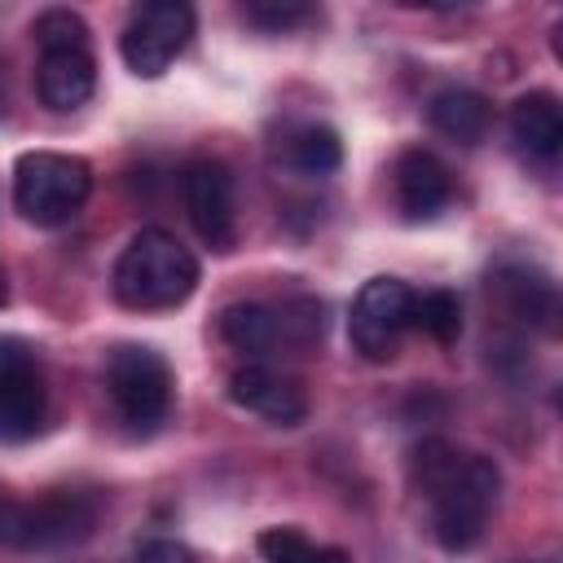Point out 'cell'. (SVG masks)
I'll return each mask as SVG.
<instances>
[{
	"label": "cell",
	"instance_id": "obj_10",
	"mask_svg": "<svg viewBox=\"0 0 563 563\" xmlns=\"http://www.w3.org/2000/svg\"><path fill=\"white\" fill-rule=\"evenodd\" d=\"M48 391L35 352L22 339H0V440L18 444L44 427Z\"/></svg>",
	"mask_w": 563,
	"mask_h": 563
},
{
	"label": "cell",
	"instance_id": "obj_15",
	"mask_svg": "<svg viewBox=\"0 0 563 563\" xmlns=\"http://www.w3.org/2000/svg\"><path fill=\"white\" fill-rule=\"evenodd\" d=\"M488 290H497L501 308L523 321V325H537V330H554V317H559V295H554V282L532 273V268H501L497 277H488Z\"/></svg>",
	"mask_w": 563,
	"mask_h": 563
},
{
	"label": "cell",
	"instance_id": "obj_4",
	"mask_svg": "<svg viewBox=\"0 0 563 563\" xmlns=\"http://www.w3.org/2000/svg\"><path fill=\"white\" fill-rule=\"evenodd\" d=\"M92 194V167L79 154L31 150L13 167V207L35 229H57L79 216Z\"/></svg>",
	"mask_w": 563,
	"mask_h": 563
},
{
	"label": "cell",
	"instance_id": "obj_24",
	"mask_svg": "<svg viewBox=\"0 0 563 563\" xmlns=\"http://www.w3.org/2000/svg\"><path fill=\"white\" fill-rule=\"evenodd\" d=\"M0 303H4V282H0Z\"/></svg>",
	"mask_w": 563,
	"mask_h": 563
},
{
	"label": "cell",
	"instance_id": "obj_3",
	"mask_svg": "<svg viewBox=\"0 0 563 563\" xmlns=\"http://www.w3.org/2000/svg\"><path fill=\"white\" fill-rule=\"evenodd\" d=\"M31 35L40 44V66H35V92L48 110L70 114L88 106L97 88V62H92V40L88 22L75 9H44L31 22Z\"/></svg>",
	"mask_w": 563,
	"mask_h": 563
},
{
	"label": "cell",
	"instance_id": "obj_16",
	"mask_svg": "<svg viewBox=\"0 0 563 563\" xmlns=\"http://www.w3.org/2000/svg\"><path fill=\"white\" fill-rule=\"evenodd\" d=\"M510 136L532 158H554L563 150V110L554 92H523L510 106Z\"/></svg>",
	"mask_w": 563,
	"mask_h": 563
},
{
	"label": "cell",
	"instance_id": "obj_12",
	"mask_svg": "<svg viewBox=\"0 0 563 563\" xmlns=\"http://www.w3.org/2000/svg\"><path fill=\"white\" fill-rule=\"evenodd\" d=\"M229 400L242 405L246 413H260L273 427H299L308 418L303 383L273 365H260V361H246L229 374Z\"/></svg>",
	"mask_w": 563,
	"mask_h": 563
},
{
	"label": "cell",
	"instance_id": "obj_13",
	"mask_svg": "<svg viewBox=\"0 0 563 563\" xmlns=\"http://www.w3.org/2000/svg\"><path fill=\"white\" fill-rule=\"evenodd\" d=\"M391 185H396V202L409 220H431L453 198V176L431 150H405L391 167Z\"/></svg>",
	"mask_w": 563,
	"mask_h": 563
},
{
	"label": "cell",
	"instance_id": "obj_22",
	"mask_svg": "<svg viewBox=\"0 0 563 563\" xmlns=\"http://www.w3.org/2000/svg\"><path fill=\"white\" fill-rule=\"evenodd\" d=\"M136 563H194V554L180 541H172V537H150L136 550Z\"/></svg>",
	"mask_w": 563,
	"mask_h": 563
},
{
	"label": "cell",
	"instance_id": "obj_17",
	"mask_svg": "<svg viewBox=\"0 0 563 563\" xmlns=\"http://www.w3.org/2000/svg\"><path fill=\"white\" fill-rule=\"evenodd\" d=\"M286 163L303 176H330L343 163V141L325 123H303L286 136Z\"/></svg>",
	"mask_w": 563,
	"mask_h": 563
},
{
	"label": "cell",
	"instance_id": "obj_1",
	"mask_svg": "<svg viewBox=\"0 0 563 563\" xmlns=\"http://www.w3.org/2000/svg\"><path fill=\"white\" fill-rule=\"evenodd\" d=\"M413 488L431 501V532L440 550L466 554L484 541V528L501 497V471L484 453H462L457 444L431 435L409 457Z\"/></svg>",
	"mask_w": 563,
	"mask_h": 563
},
{
	"label": "cell",
	"instance_id": "obj_18",
	"mask_svg": "<svg viewBox=\"0 0 563 563\" xmlns=\"http://www.w3.org/2000/svg\"><path fill=\"white\" fill-rule=\"evenodd\" d=\"M260 554H264V563H347V554L339 545H317L299 528L260 532Z\"/></svg>",
	"mask_w": 563,
	"mask_h": 563
},
{
	"label": "cell",
	"instance_id": "obj_6",
	"mask_svg": "<svg viewBox=\"0 0 563 563\" xmlns=\"http://www.w3.org/2000/svg\"><path fill=\"white\" fill-rule=\"evenodd\" d=\"M106 387L132 431H154L172 409V365L145 343H123L106 361Z\"/></svg>",
	"mask_w": 563,
	"mask_h": 563
},
{
	"label": "cell",
	"instance_id": "obj_5",
	"mask_svg": "<svg viewBox=\"0 0 563 563\" xmlns=\"http://www.w3.org/2000/svg\"><path fill=\"white\" fill-rule=\"evenodd\" d=\"M220 334L233 352L251 361H268L282 352H299L312 339H321V303L317 299H290V303H229L220 312Z\"/></svg>",
	"mask_w": 563,
	"mask_h": 563
},
{
	"label": "cell",
	"instance_id": "obj_11",
	"mask_svg": "<svg viewBox=\"0 0 563 563\" xmlns=\"http://www.w3.org/2000/svg\"><path fill=\"white\" fill-rule=\"evenodd\" d=\"M97 528V501L70 488H53L22 510V545L18 550H66L88 541Z\"/></svg>",
	"mask_w": 563,
	"mask_h": 563
},
{
	"label": "cell",
	"instance_id": "obj_19",
	"mask_svg": "<svg viewBox=\"0 0 563 563\" xmlns=\"http://www.w3.org/2000/svg\"><path fill=\"white\" fill-rule=\"evenodd\" d=\"M427 339L435 343H453L462 334V299L453 290H427V295H413V321Z\"/></svg>",
	"mask_w": 563,
	"mask_h": 563
},
{
	"label": "cell",
	"instance_id": "obj_23",
	"mask_svg": "<svg viewBox=\"0 0 563 563\" xmlns=\"http://www.w3.org/2000/svg\"><path fill=\"white\" fill-rule=\"evenodd\" d=\"M0 110H4V62H0Z\"/></svg>",
	"mask_w": 563,
	"mask_h": 563
},
{
	"label": "cell",
	"instance_id": "obj_21",
	"mask_svg": "<svg viewBox=\"0 0 563 563\" xmlns=\"http://www.w3.org/2000/svg\"><path fill=\"white\" fill-rule=\"evenodd\" d=\"M22 510H26V501L13 497V493L0 484V545H9V550L22 545Z\"/></svg>",
	"mask_w": 563,
	"mask_h": 563
},
{
	"label": "cell",
	"instance_id": "obj_9",
	"mask_svg": "<svg viewBox=\"0 0 563 563\" xmlns=\"http://www.w3.org/2000/svg\"><path fill=\"white\" fill-rule=\"evenodd\" d=\"M185 211L194 233L211 246V251H233L238 242V189H233V172L220 158H194L185 167Z\"/></svg>",
	"mask_w": 563,
	"mask_h": 563
},
{
	"label": "cell",
	"instance_id": "obj_7",
	"mask_svg": "<svg viewBox=\"0 0 563 563\" xmlns=\"http://www.w3.org/2000/svg\"><path fill=\"white\" fill-rule=\"evenodd\" d=\"M194 35V9L185 0H145L128 9V22L119 31V53L132 75L158 79L189 44Z\"/></svg>",
	"mask_w": 563,
	"mask_h": 563
},
{
	"label": "cell",
	"instance_id": "obj_8",
	"mask_svg": "<svg viewBox=\"0 0 563 563\" xmlns=\"http://www.w3.org/2000/svg\"><path fill=\"white\" fill-rule=\"evenodd\" d=\"M409 321H413V290H409V282H400V277H369L356 290V299H352L347 339H352V347L365 361L383 365V361H391L400 352V339H405Z\"/></svg>",
	"mask_w": 563,
	"mask_h": 563
},
{
	"label": "cell",
	"instance_id": "obj_2",
	"mask_svg": "<svg viewBox=\"0 0 563 563\" xmlns=\"http://www.w3.org/2000/svg\"><path fill=\"white\" fill-rule=\"evenodd\" d=\"M110 286L114 299L132 312H167L198 290V260L167 229H141L119 251Z\"/></svg>",
	"mask_w": 563,
	"mask_h": 563
},
{
	"label": "cell",
	"instance_id": "obj_20",
	"mask_svg": "<svg viewBox=\"0 0 563 563\" xmlns=\"http://www.w3.org/2000/svg\"><path fill=\"white\" fill-rule=\"evenodd\" d=\"M242 18L260 31H290V26L312 18V4H303V0H246Z\"/></svg>",
	"mask_w": 563,
	"mask_h": 563
},
{
	"label": "cell",
	"instance_id": "obj_14",
	"mask_svg": "<svg viewBox=\"0 0 563 563\" xmlns=\"http://www.w3.org/2000/svg\"><path fill=\"white\" fill-rule=\"evenodd\" d=\"M427 123L444 136V141H457V145H479L493 128V106L484 92L475 88H440L431 101H427Z\"/></svg>",
	"mask_w": 563,
	"mask_h": 563
}]
</instances>
